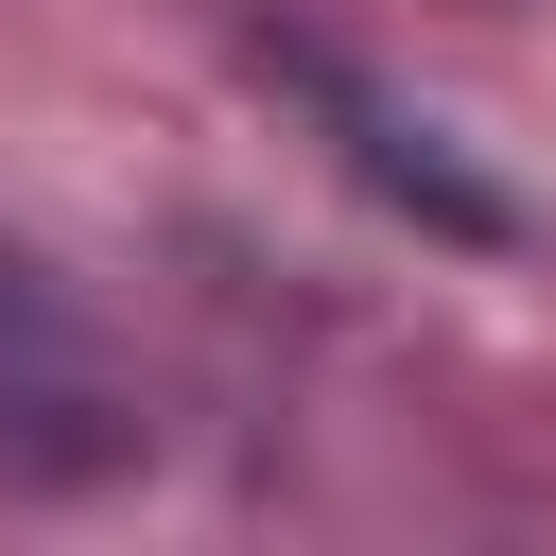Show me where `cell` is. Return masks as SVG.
<instances>
[{"instance_id": "1", "label": "cell", "mask_w": 556, "mask_h": 556, "mask_svg": "<svg viewBox=\"0 0 556 556\" xmlns=\"http://www.w3.org/2000/svg\"><path fill=\"white\" fill-rule=\"evenodd\" d=\"M261 70H278V87H295V104L330 122V156H348V174H365L382 208H417V226H434V243H469V261H504V243H521V208H504V191H486V174L452 156V122H417L400 87H365V70L330 52V35H261Z\"/></svg>"}, {"instance_id": "2", "label": "cell", "mask_w": 556, "mask_h": 556, "mask_svg": "<svg viewBox=\"0 0 556 556\" xmlns=\"http://www.w3.org/2000/svg\"><path fill=\"white\" fill-rule=\"evenodd\" d=\"M122 452H139V417L104 400L87 330L52 313L35 261H0V486H104Z\"/></svg>"}]
</instances>
